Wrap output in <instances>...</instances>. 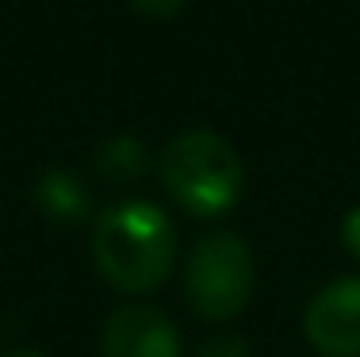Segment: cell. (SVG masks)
Instances as JSON below:
<instances>
[{
  "label": "cell",
  "instance_id": "cell-8",
  "mask_svg": "<svg viewBox=\"0 0 360 357\" xmlns=\"http://www.w3.org/2000/svg\"><path fill=\"white\" fill-rule=\"evenodd\" d=\"M188 0H131V8L139 15H150V20H169V15L184 12Z\"/></svg>",
  "mask_w": 360,
  "mask_h": 357
},
{
  "label": "cell",
  "instance_id": "cell-3",
  "mask_svg": "<svg viewBox=\"0 0 360 357\" xmlns=\"http://www.w3.org/2000/svg\"><path fill=\"white\" fill-rule=\"evenodd\" d=\"M253 292V253L230 231H215L195 242L184 261L188 308L203 319H234Z\"/></svg>",
  "mask_w": 360,
  "mask_h": 357
},
{
  "label": "cell",
  "instance_id": "cell-10",
  "mask_svg": "<svg viewBox=\"0 0 360 357\" xmlns=\"http://www.w3.org/2000/svg\"><path fill=\"white\" fill-rule=\"evenodd\" d=\"M341 238H345V246H349V253L360 261V208H353L345 215V227H341Z\"/></svg>",
  "mask_w": 360,
  "mask_h": 357
},
{
  "label": "cell",
  "instance_id": "cell-4",
  "mask_svg": "<svg viewBox=\"0 0 360 357\" xmlns=\"http://www.w3.org/2000/svg\"><path fill=\"white\" fill-rule=\"evenodd\" d=\"M307 338L326 357H360V277L326 284L307 308Z\"/></svg>",
  "mask_w": 360,
  "mask_h": 357
},
{
  "label": "cell",
  "instance_id": "cell-2",
  "mask_svg": "<svg viewBox=\"0 0 360 357\" xmlns=\"http://www.w3.org/2000/svg\"><path fill=\"white\" fill-rule=\"evenodd\" d=\"M161 181L192 215H222L242 196L245 169L238 150L215 131H184L161 150Z\"/></svg>",
  "mask_w": 360,
  "mask_h": 357
},
{
  "label": "cell",
  "instance_id": "cell-11",
  "mask_svg": "<svg viewBox=\"0 0 360 357\" xmlns=\"http://www.w3.org/2000/svg\"><path fill=\"white\" fill-rule=\"evenodd\" d=\"M4 357H42V353H35V350H15V353H4Z\"/></svg>",
  "mask_w": 360,
  "mask_h": 357
},
{
  "label": "cell",
  "instance_id": "cell-6",
  "mask_svg": "<svg viewBox=\"0 0 360 357\" xmlns=\"http://www.w3.org/2000/svg\"><path fill=\"white\" fill-rule=\"evenodd\" d=\"M35 203L42 208L46 219H58V223H77V219L89 215V189L84 181L70 169H46L35 184Z\"/></svg>",
  "mask_w": 360,
  "mask_h": 357
},
{
  "label": "cell",
  "instance_id": "cell-5",
  "mask_svg": "<svg viewBox=\"0 0 360 357\" xmlns=\"http://www.w3.org/2000/svg\"><path fill=\"white\" fill-rule=\"evenodd\" d=\"M104 357H180V334L153 308H119L104 327Z\"/></svg>",
  "mask_w": 360,
  "mask_h": 357
},
{
  "label": "cell",
  "instance_id": "cell-9",
  "mask_svg": "<svg viewBox=\"0 0 360 357\" xmlns=\"http://www.w3.org/2000/svg\"><path fill=\"white\" fill-rule=\"evenodd\" d=\"M200 357H250V342L242 338H215L200 350Z\"/></svg>",
  "mask_w": 360,
  "mask_h": 357
},
{
  "label": "cell",
  "instance_id": "cell-1",
  "mask_svg": "<svg viewBox=\"0 0 360 357\" xmlns=\"http://www.w3.org/2000/svg\"><path fill=\"white\" fill-rule=\"evenodd\" d=\"M92 258L119 292H150L173 269V223L158 203L123 200L108 208L92 227Z\"/></svg>",
  "mask_w": 360,
  "mask_h": 357
},
{
  "label": "cell",
  "instance_id": "cell-7",
  "mask_svg": "<svg viewBox=\"0 0 360 357\" xmlns=\"http://www.w3.org/2000/svg\"><path fill=\"white\" fill-rule=\"evenodd\" d=\"M96 169L108 181H134V177L146 173V146L134 134H115V139L100 142Z\"/></svg>",
  "mask_w": 360,
  "mask_h": 357
}]
</instances>
